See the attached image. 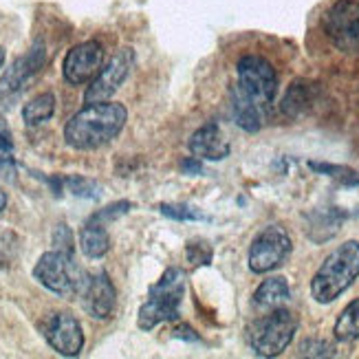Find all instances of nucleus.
<instances>
[{
    "label": "nucleus",
    "mask_w": 359,
    "mask_h": 359,
    "mask_svg": "<svg viewBox=\"0 0 359 359\" xmlns=\"http://www.w3.org/2000/svg\"><path fill=\"white\" fill-rule=\"evenodd\" d=\"M128 111L123 104L95 102L77 111L65 126V142L73 150H97L123 130Z\"/></svg>",
    "instance_id": "1"
},
{
    "label": "nucleus",
    "mask_w": 359,
    "mask_h": 359,
    "mask_svg": "<svg viewBox=\"0 0 359 359\" xmlns=\"http://www.w3.org/2000/svg\"><path fill=\"white\" fill-rule=\"evenodd\" d=\"M359 276V241H346L326 256L311 280V295L318 304H331L351 289Z\"/></svg>",
    "instance_id": "2"
},
{
    "label": "nucleus",
    "mask_w": 359,
    "mask_h": 359,
    "mask_svg": "<svg viewBox=\"0 0 359 359\" xmlns=\"http://www.w3.org/2000/svg\"><path fill=\"white\" fill-rule=\"evenodd\" d=\"M185 298V273L179 267H170L150 287L148 300L139 309L137 324L142 331H152L163 322L181 318V304Z\"/></svg>",
    "instance_id": "3"
},
{
    "label": "nucleus",
    "mask_w": 359,
    "mask_h": 359,
    "mask_svg": "<svg viewBox=\"0 0 359 359\" xmlns=\"http://www.w3.org/2000/svg\"><path fill=\"white\" fill-rule=\"evenodd\" d=\"M88 273L77 264L73 252L67 249H51L40 256L34 267V280L65 300H73L80 295Z\"/></svg>",
    "instance_id": "4"
},
{
    "label": "nucleus",
    "mask_w": 359,
    "mask_h": 359,
    "mask_svg": "<svg viewBox=\"0 0 359 359\" xmlns=\"http://www.w3.org/2000/svg\"><path fill=\"white\" fill-rule=\"evenodd\" d=\"M298 331V318L289 309H271L267 316L258 318L247 331L249 346L258 357L283 355Z\"/></svg>",
    "instance_id": "5"
},
{
    "label": "nucleus",
    "mask_w": 359,
    "mask_h": 359,
    "mask_svg": "<svg viewBox=\"0 0 359 359\" xmlns=\"http://www.w3.org/2000/svg\"><path fill=\"white\" fill-rule=\"evenodd\" d=\"M236 75L238 82L233 88L249 102L269 111V106L273 104L278 93V75L276 69L271 67V62L264 60L262 55H252V53L243 55L236 65Z\"/></svg>",
    "instance_id": "6"
},
{
    "label": "nucleus",
    "mask_w": 359,
    "mask_h": 359,
    "mask_svg": "<svg viewBox=\"0 0 359 359\" xmlns=\"http://www.w3.org/2000/svg\"><path fill=\"white\" fill-rule=\"evenodd\" d=\"M44 65H46V49L40 40L34 42V46L25 55L13 60V65L0 77V115L13 111L15 104L25 95L27 86L44 69Z\"/></svg>",
    "instance_id": "7"
},
{
    "label": "nucleus",
    "mask_w": 359,
    "mask_h": 359,
    "mask_svg": "<svg viewBox=\"0 0 359 359\" xmlns=\"http://www.w3.org/2000/svg\"><path fill=\"white\" fill-rule=\"evenodd\" d=\"M322 29L339 51L359 53V0H335L324 13Z\"/></svg>",
    "instance_id": "8"
},
{
    "label": "nucleus",
    "mask_w": 359,
    "mask_h": 359,
    "mask_svg": "<svg viewBox=\"0 0 359 359\" xmlns=\"http://www.w3.org/2000/svg\"><path fill=\"white\" fill-rule=\"evenodd\" d=\"M291 254V238L285 227L267 225L260 229L249 247V269L254 273H269L278 269Z\"/></svg>",
    "instance_id": "9"
},
{
    "label": "nucleus",
    "mask_w": 359,
    "mask_h": 359,
    "mask_svg": "<svg viewBox=\"0 0 359 359\" xmlns=\"http://www.w3.org/2000/svg\"><path fill=\"white\" fill-rule=\"evenodd\" d=\"M42 335L57 355L77 357L84 348V331L82 324L69 311H53L42 322Z\"/></svg>",
    "instance_id": "10"
},
{
    "label": "nucleus",
    "mask_w": 359,
    "mask_h": 359,
    "mask_svg": "<svg viewBox=\"0 0 359 359\" xmlns=\"http://www.w3.org/2000/svg\"><path fill=\"white\" fill-rule=\"evenodd\" d=\"M135 67V51L123 46L119 49L108 65L102 67L95 80L90 82V86L84 93V104H95V102H108L115 93L121 88V84L128 80V75Z\"/></svg>",
    "instance_id": "11"
},
{
    "label": "nucleus",
    "mask_w": 359,
    "mask_h": 359,
    "mask_svg": "<svg viewBox=\"0 0 359 359\" xmlns=\"http://www.w3.org/2000/svg\"><path fill=\"white\" fill-rule=\"evenodd\" d=\"M104 65V46L97 40L75 44L62 62V75L71 86L93 82Z\"/></svg>",
    "instance_id": "12"
},
{
    "label": "nucleus",
    "mask_w": 359,
    "mask_h": 359,
    "mask_svg": "<svg viewBox=\"0 0 359 359\" xmlns=\"http://www.w3.org/2000/svg\"><path fill=\"white\" fill-rule=\"evenodd\" d=\"M77 298H80V304L86 311L88 318L104 322L113 316L115 304H117V291H115L113 280L108 278V273L97 271V273H88Z\"/></svg>",
    "instance_id": "13"
},
{
    "label": "nucleus",
    "mask_w": 359,
    "mask_h": 359,
    "mask_svg": "<svg viewBox=\"0 0 359 359\" xmlns=\"http://www.w3.org/2000/svg\"><path fill=\"white\" fill-rule=\"evenodd\" d=\"M192 157L198 161H221L229 157V142L225 139V133L221 130L218 123H208L201 126L187 142Z\"/></svg>",
    "instance_id": "14"
},
{
    "label": "nucleus",
    "mask_w": 359,
    "mask_h": 359,
    "mask_svg": "<svg viewBox=\"0 0 359 359\" xmlns=\"http://www.w3.org/2000/svg\"><path fill=\"white\" fill-rule=\"evenodd\" d=\"M231 117L236 121L238 128H243L247 133H258L264 123V117H267V111L260 108L258 104L249 102L233 88L231 90Z\"/></svg>",
    "instance_id": "15"
},
{
    "label": "nucleus",
    "mask_w": 359,
    "mask_h": 359,
    "mask_svg": "<svg viewBox=\"0 0 359 359\" xmlns=\"http://www.w3.org/2000/svg\"><path fill=\"white\" fill-rule=\"evenodd\" d=\"M291 298V289L285 278H267L254 293V306L260 311H271L285 306Z\"/></svg>",
    "instance_id": "16"
},
{
    "label": "nucleus",
    "mask_w": 359,
    "mask_h": 359,
    "mask_svg": "<svg viewBox=\"0 0 359 359\" xmlns=\"http://www.w3.org/2000/svg\"><path fill=\"white\" fill-rule=\"evenodd\" d=\"M318 97V86L316 84H304V82H295L287 90V95L283 100V113L291 119H298L306 115L316 104Z\"/></svg>",
    "instance_id": "17"
},
{
    "label": "nucleus",
    "mask_w": 359,
    "mask_h": 359,
    "mask_svg": "<svg viewBox=\"0 0 359 359\" xmlns=\"http://www.w3.org/2000/svg\"><path fill=\"white\" fill-rule=\"evenodd\" d=\"M80 249L86 258H104L108 254V249H111V236H108V231L104 227V223H97V221H86V225L82 227L80 231Z\"/></svg>",
    "instance_id": "18"
},
{
    "label": "nucleus",
    "mask_w": 359,
    "mask_h": 359,
    "mask_svg": "<svg viewBox=\"0 0 359 359\" xmlns=\"http://www.w3.org/2000/svg\"><path fill=\"white\" fill-rule=\"evenodd\" d=\"M53 113H55V95L53 93H42V95L25 104L22 119L27 126H40V123L49 121Z\"/></svg>",
    "instance_id": "19"
},
{
    "label": "nucleus",
    "mask_w": 359,
    "mask_h": 359,
    "mask_svg": "<svg viewBox=\"0 0 359 359\" xmlns=\"http://www.w3.org/2000/svg\"><path fill=\"white\" fill-rule=\"evenodd\" d=\"M333 333H335L337 341H355V339H359V298L353 300L339 313Z\"/></svg>",
    "instance_id": "20"
},
{
    "label": "nucleus",
    "mask_w": 359,
    "mask_h": 359,
    "mask_svg": "<svg viewBox=\"0 0 359 359\" xmlns=\"http://www.w3.org/2000/svg\"><path fill=\"white\" fill-rule=\"evenodd\" d=\"M20 249H22V241L18 233L0 225V271H7L18 262Z\"/></svg>",
    "instance_id": "21"
},
{
    "label": "nucleus",
    "mask_w": 359,
    "mask_h": 359,
    "mask_svg": "<svg viewBox=\"0 0 359 359\" xmlns=\"http://www.w3.org/2000/svg\"><path fill=\"white\" fill-rule=\"evenodd\" d=\"M185 258L187 262L192 264V267H208L212 264V258H214V249L208 241L203 238H194L185 245Z\"/></svg>",
    "instance_id": "22"
},
{
    "label": "nucleus",
    "mask_w": 359,
    "mask_h": 359,
    "mask_svg": "<svg viewBox=\"0 0 359 359\" xmlns=\"http://www.w3.org/2000/svg\"><path fill=\"white\" fill-rule=\"evenodd\" d=\"M159 210L163 216L172 218V221H208V216L198 208L183 205V203H163Z\"/></svg>",
    "instance_id": "23"
},
{
    "label": "nucleus",
    "mask_w": 359,
    "mask_h": 359,
    "mask_svg": "<svg viewBox=\"0 0 359 359\" xmlns=\"http://www.w3.org/2000/svg\"><path fill=\"white\" fill-rule=\"evenodd\" d=\"M62 185H67L69 192H73L75 196H82V198H97L100 190H102L95 181L84 179V177H67V179H62Z\"/></svg>",
    "instance_id": "24"
},
{
    "label": "nucleus",
    "mask_w": 359,
    "mask_h": 359,
    "mask_svg": "<svg viewBox=\"0 0 359 359\" xmlns=\"http://www.w3.org/2000/svg\"><path fill=\"white\" fill-rule=\"evenodd\" d=\"M133 210V203L130 201H117V203H113V205H106L104 210H100V212H95L90 216V221H97V223H111V221H117L119 216H123V214H128Z\"/></svg>",
    "instance_id": "25"
},
{
    "label": "nucleus",
    "mask_w": 359,
    "mask_h": 359,
    "mask_svg": "<svg viewBox=\"0 0 359 359\" xmlns=\"http://www.w3.org/2000/svg\"><path fill=\"white\" fill-rule=\"evenodd\" d=\"M311 170H316V172H322L326 177H337L341 179V183H359V177L357 172L348 168H341V165H331V163H309Z\"/></svg>",
    "instance_id": "26"
},
{
    "label": "nucleus",
    "mask_w": 359,
    "mask_h": 359,
    "mask_svg": "<svg viewBox=\"0 0 359 359\" xmlns=\"http://www.w3.org/2000/svg\"><path fill=\"white\" fill-rule=\"evenodd\" d=\"M300 357H333L335 348L324 339H304L300 348H298Z\"/></svg>",
    "instance_id": "27"
},
{
    "label": "nucleus",
    "mask_w": 359,
    "mask_h": 359,
    "mask_svg": "<svg viewBox=\"0 0 359 359\" xmlns=\"http://www.w3.org/2000/svg\"><path fill=\"white\" fill-rule=\"evenodd\" d=\"M15 175V168L11 163V157H0V181H11ZM7 208V194L3 190V185H0V212Z\"/></svg>",
    "instance_id": "28"
},
{
    "label": "nucleus",
    "mask_w": 359,
    "mask_h": 359,
    "mask_svg": "<svg viewBox=\"0 0 359 359\" xmlns=\"http://www.w3.org/2000/svg\"><path fill=\"white\" fill-rule=\"evenodd\" d=\"M53 245H55V249H67V252H73V236H71V229L65 223L55 227Z\"/></svg>",
    "instance_id": "29"
},
{
    "label": "nucleus",
    "mask_w": 359,
    "mask_h": 359,
    "mask_svg": "<svg viewBox=\"0 0 359 359\" xmlns=\"http://www.w3.org/2000/svg\"><path fill=\"white\" fill-rule=\"evenodd\" d=\"M13 154V137L7 123L0 119V157H11Z\"/></svg>",
    "instance_id": "30"
},
{
    "label": "nucleus",
    "mask_w": 359,
    "mask_h": 359,
    "mask_svg": "<svg viewBox=\"0 0 359 359\" xmlns=\"http://www.w3.org/2000/svg\"><path fill=\"white\" fill-rule=\"evenodd\" d=\"M183 170H185V172H201V163H198V159L194 161V157L192 159H187V161H183V165H181Z\"/></svg>",
    "instance_id": "31"
},
{
    "label": "nucleus",
    "mask_w": 359,
    "mask_h": 359,
    "mask_svg": "<svg viewBox=\"0 0 359 359\" xmlns=\"http://www.w3.org/2000/svg\"><path fill=\"white\" fill-rule=\"evenodd\" d=\"M175 337H183V339H198L194 335V331L190 329V326H183V329H175Z\"/></svg>",
    "instance_id": "32"
},
{
    "label": "nucleus",
    "mask_w": 359,
    "mask_h": 359,
    "mask_svg": "<svg viewBox=\"0 0 359 359\" xmlns=\"http://www.w3.org/2000/svg\"><path fill=\"white\" fill-rule=\"evenodd\" d=\"M3 65H5V49L0 46V69H3Z\"/></svg>",
    "instance_id": "33"
}]
</instances>
